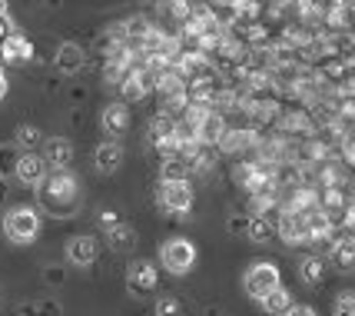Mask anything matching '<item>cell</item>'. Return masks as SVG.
Here are the masks:
<instances>
[{"mask_svg": "<svg viewBox=\"0 0 355 316\" xmlns=\"http://www.w3.org/2000/svg\"><path fill=\"white\" fill-rule=\"evenodd\" d=\"M80 200H83L80 180L70 174V170L46 174V180L37 187V203H40V210L50 213V217H57V220H70L80 210Z\"/></svg>", "mask_w": 355, "mask_h": 316, "instance_id": "6da1fadb", "label": "cell"}, {"mask_svg": "<svg viewBox=\"0 0 355 316\" xmlns=\"http://www.w3.org/2000/svg\"><path fill=\"white\" fill-rule=\"evenodd\" d=\"M259 306H263L269 316H286L289 310H293V293H289L286 286H276V290H272V293H269Z\"/></svg>", "mask_w": 355, "mask_h": 316, "instance_id": "d6986e66", "label": "cell"}, {"mask_svg": "<svg viewBox=\"0 0 355 316\" xmlns=\"http://www.w3.org/2000/svg\"><path fill=\"white\" fill-rule=\"evenodd\" d=\"M196 256H200V253L193 247V240L170 237L163 243V250H159V263H163V269L173 273V276H186L189 269L196 267Z\"/></svg>", "mask_w": 355, "mask_h": 316, "instance_id": "277c9868", "label": "cell"}, {"mask_svg": "<svg viewBox=\"0 0 355 316\" xmlns=\"http://www.w3.org/2000/svg\"><path fill=\"white\" fill-rule=\"evenodd\" d=\"M53 67H57V74H63V77H73V74H80L87 67V53H83L80 44H60L57 53H53Z\"/></svg>", "mask_w": 355, "mask_h": 316, "instance_id": "30bf717a", "label": "cell"}, {"mask_svg": "<svg viewBox=\"0 0 355 316\" xmlns=\"http://www.w3.org/2000/svg\"><path fill=\"white\" fill-rule=\"evenodd\" d=\"M96 220H100V226H103V230H113L116 223H123V217H120L116 210H100V217H96Z\"/></svg>", "mask_w": 355, "mask_h": 316, "instance_id": "1f68e13d", "label": "cell"}, {"mask_svg": "<svg viewBox=\"0 0 355 316\" xmlns=\"http://www.w3.org/2000/svg\"><path fill=\"white\" fill-rule=\"evenodd\" d=\"M159 283V273L150 260H133L130 267H126V290L133 293V297H150Z\"/></svg>", "mask_w": 355, "mask_h": 316, "instance_id": "52a82bcc", "label": "cell"}, {"mask_svg": "<svg viewBox=\"0 0 355 316\" xmlns=\"http://www.w3.org/2000/svg\"><path fill=\"white\" fill-rule=\"evenodd\" d=\"M276 286H282V273H279L276 263H269V260H259V263H252L246 269V276H243V290H246L249 300L263 303Z\"/></svg>", "mask_w": 355, "mask_h": 316, "instance_id": "3957f363", "label": "cell"}, {"mask_svg": "<svg viewBox=\"0 0 355 316\" xmlns=\"http://www.w3.org/2000/svg\"><path fill=\"white\" fill-rule=\"evenodd\" d=\"M100 124H103V133H107L110 140H120L126 133V126H130V110H126L123 103H107Z\"/></svg>", "mask_w": 355, "mask_h": 316, "instance_id": "5bb4252c", "label": "cell"}, {"mask_svg": "<svg viewBox=\"0 0 355 316\" xmlns=\"http://www.w3.org/2000/svg\"><path fill=\"white\" fill-rule=\"evenodd\" d=\"M44 283L46 286H63L67 283V267H60V263H46L44 267Z\"/></svg>", "mask_w": 355, "mask_h": 316, "instance_id": "f546056e", "label": "cell"}, {"mask_svg": "<svg viewBox=\"0 0 355 316\" xmlns=\"http://www.w3.org/2000/svg\"><path fill=\"white\" fill-rule=\"evenodd\" d=\"M332 263L339 269H355V237L352 233H345V237L336 240V247H332Z\"/></svg>", "mask_w": 355, "mask_h": 316, "instance_id": "ac0fdd59", "label": "cell"}, {"mask_svg": "<svg viewBox=\"0 0 355 316\" xmlns=\"http://www.w3.org/2000/svg\"><path fill=\"white\" fill-rule=\"evenodd\" d=\"M0 57L7 63H27L33 57V44L24 33H10V37L3 40V47H0Z\"/></svg>", "mask_w": 355, "mask_h": 316, "instance_id": "2e32d148", "label": "cell"}, {"mask_svg": "<svg viewBox=\"0 0 355 316\" xmlns=\"http://www.w3.org/2000/svg\"><path fill=\"white\" fill-rule=\"evenodd\" d=\"M37 316H63L60 300H53V297H44V300H37Z\"/></svg>", "mask_w": 355, "mask_h": 316, "instance_id": "4dcf8cb0", "label": "cell"}, {"mask_svg": "<svg viewBox=\"0 0 355 316\" xmlns=\"http://www.w3.org/2000/svg\"><path fill=\"white\" fill-rule=\"evenodd\" d=\"M17 316H37V300H33V303H20Z\"/></svg>", "mask_w": 355, "mask_h": 316, "instance_id": "e575fe53", "label": "cell"}, {"mask_svg": "<svg viewBox=\"0 0 355 316\" xmlns=\"http://www.w3.org/2000/svg\"><path fill=\"white\" fill-rule=\"evenodd\" d=\"M249 220H252V213H230L226 230H230L232 237H249Z\"/></svg>", "mask_w": 355, "mask_h": 316, "instance_id": "83f0119b", "label": "cell"}, {"mask_svg": "<svg viewBox=\"0 0 355 316\" xmlns=\"http://www.w3.org/2000/svg\"><path fill=\"white\" fill-rule=\"evenodd\" d=\"M10 20H7V14H0V47H3V40H7V37H10Z\"/></svg>", "mask_w": 355, "mask_h": 316, "instance_id": "836d02e7", "label": "cell"}, {"mask_svg": "<svg viewBox=\"0 0 355 316\" xmlns=\"http://www.w3.org/2000/svg\"><path fill=\"white\" fill-rule=\"evenodd\" d=\"M44 160L50 170H70V163H73V143L67 140V137L44 140Z\"/></svg>", "mask_w": 355, "mask_h": 316, "instance_id": "8fae6325", "label": "cell"}, {"mask_svg": "<svg viewBox=\"0 0 355 316\" xmlns=\"http://www.w3.org/2000/svg\"><path fill=\"white\" fill-rule=\"evenodd\" d=\"M159 206L170 217H186L193 210V187H189V180H159Z\"/></svg>", "mask_w": 355, "mask_h": 316, "instance_id": "5b68a950", "label": "cell"}, {"mask_svg": "<svg viewBox=\"0 0 355 316\" xmlns=\"http://www.w3.org/2000/svg\"><path fill=\"white\" fill-rule=\"evenodd\" d=\"M20 147L17 143H0V180L17 174V160H20Z\"/></svg>", "mask_w": 355, "mask_h": 316, "instance_id": "484cf974", "label": "cell"}, {"mask_svg": "<svg viewBox=\"0 0 355 316\" xmlns=\"http://www.w3.org/2000/svg\"><path fill=\"white\" fill-rule=\"evenodd\" d=\"M40 230H44V220L37 206H14L3 213V237L14 247H31L40 237Z\"/></svg>", "mask_w": 355, "mask_h": 316, "instance_id": "7a4b0ae2", "label": "cell"}, {"mask_svg": "<svg viewBox=\"0 0 355 316\" xmlns=\"http://www.w3.org/2000/svg\"><path fill=\"white\" fill-rule=\"evenodd\" d=\"M276 233L286 240L289 247H302V243H312V233H309V223H306V213H299V210H289V206H282V213H279Z\"/></svg>", "mask_w": 355, "mask_h": 316, "instance_id": "8992f818", "label": "cell"}, {"mask_svg": "<svg viewBox=\"0 0 355 316\" xmlns=\"http://www.w3.org/2000/svg\"><path fill=\"white\" fill-rule=\"evenodd\" d=\"M153 3H159V0H153Z\"/></svg>", "mask_w": 355, "mask_h": 316, "instance_id": "d590c367", "label": "cell"}, {"mask_svg": "<svg viewBox=\"0 0 355 316\" xmlns=\"http://www.w3.org/2000/svg\"><path fill=\"white\" fill-rule=\"evenodd\" d=\"M276 233V220H269L263 213H252V220H249V240L252 243H269Z\"/></svg>", "mask_w": 355, "mask_h": 316, "instance_id": "7402d4cb", "label": "cell"}, {"mask_svg": "<svg viewBox=\"0 0 355 316\" xmlns=\"http://www.w3.org/2000/svg\"><path fill=\"white\" fill-rule=\"evenodd\" d=\"M259 143V133L252 130V126H246V130H230L226 126V133H223V140L216 143L223 153H243V150H249V147H256Z\"/></svg>", "mask_w": 355, "mask_h": 316, "instance_id": "9a60e30c", "label": "cell"}, {"mask_svg": "<svg viewBox=\"0 0 355 316\" xmlns=\"http://www.w3.org/2000/svg\"><path fill=\"white\" fill-rule=\"evenodd\" d=\"M299 276H302V283H322L325 276V260L322 256H302L299 260Z\"/></svg>", "mask_w": 355, "mask_h": 316, "instance_id": "44dd1931", "label": "cell"}, {"mask_svg": "<svg viewBox=\"0 0 355 316\" xmlns=\"http://www.w3.org/2000/svg\"><path fill=\"white\" fill-rule=\"evenodd\" d=\"M332 316H355V293L345 290L336 297V306H332Z\"/></svg>", "mask_w": 355, "mask_h": 316, "instance_id": "f1b7e54d", "label": "cell"}, {"mask_svg": "<svg viewBox=\"0 0 355 316\" xmlns=\"http://www.w3.org/2000/svg\"><path fill=\"white\" fill-rule=\"evenodd\" d=\"M166 137H176V117L173 113H156L153 120H150V140L159 143V140H166Z\"/></svg>", "mask_w": 355, "mask_h": 316, "instance_id": "603a6c76", "label": "cell"}, {"mask_svg": "<svg viewBox=\"0 0 355 316\" xmlns=\"http://www.w3.org/2000/svg\"><path fill=\"white\" fill-rule=\"evenodd\" d=\"M223 133H226V117L219 110H209L200 124V143H209V147H213V143L223 140Z\"/></svg>", "mask_w": 355, "mask_h": 316, "instance_id": "e0dca14e", "label": "cell"}, {"mask_svg": "<svg viewBox=\"0 0 355 316\" xmlns=\"http://www.w3.org/2000/svg\"><path fill=\"white\" fill-rule=\"evenodd\" d=\"M93 167H96V174H116L123 167V147L116 140H103L93 150Z\"/></svg>", "mask_w": 355, "mask_h": 316, "instance_id": "7c38bea8", "label": "cell"}, {"mask_svg": "<svg viewBox=\"0 0 355 316\" xmlns=\"http://www.w3.org/2000/svg\"><path fill=\"white\" fill-rule=\"evenodd\" d=\"M14 143L20 147V150H24V153H27V150H37V147L44 143V133H40V130H37L33 124H20V126H17Z\"/></svg>", "mask_w": 355, "mask_h": 316, "instance_id": "d4e9b609", "label": "cell"}, {"mask_svg": "<svg viewBox=\"0 0 355 316\" xmlns=\"http://www.w3.org/2000/svg\"><path fill=\"white\" fill-rule=\"evenodd\" d=\"M156 316H183V303H180V297H173V293L159 297V300H156Z\"/></svg>", "mask_w": 355, "mask_h": 316, "instance_id": "4316f807", "label": "cell"}, {"mask_svg": "<svg viewBox=\"0 0 355 316\" xmlns=\"http://www.w3.org/2000/svg\"><path fill=\"white\" fill-rule=\"evenodd\" d=\"M189 163L183 157H166L159 163V180H189Z\"/></svg>", "mask_w": 355, "mask_h": 316, "instance_id": "cb8c5ba5", "label": "cell"}, {"mask_svg": "<svg viewBox=\"0 0 355 316\" xmlns=\"http://www.w3.org/2000/svg\"><path fill=\"white\" fill-rule=\"evenodd\" d=\"M63 256H67V263H70V267L87 269V267L96 263V256H100V243H96V237H90V233H77V237L67 240Z\"/></svg>", "mask_w": 355, "mask_h": 316, "instance_id": "ba28073f", "label": "cell"}, {"mask_svg": "<svg viewBox=\"0 0 355 316\" xmlns=\"http://www.w3.org/2000/svg\"><path fill=\"white\" fill-rule=\"evenodd\" d=\"M17 180L24 183V187H40L46 180V160L44 153H37V150H27V153H20V160H17Z\"/></svg>", "mask_w": 355, "mask_h": 316, "instance_id": "9c48e42d", "label": "cell"}, {"mask_svg": "<svg viewBox=\"0 0 355 316\" xmlns=\"http://www.w3.org/2000/svg\"><path fill=\"white\" fill-rule=\"evenodd\" d=\"M286 316H319V313L312 310L309 303H293V310H289Z\"/></svg>", "mask_w": 355, "mask_h": 316, "instance_id": "d6a6232c", "label": "cell"}, {"mask_svg": "<svg viewBox=\"0 0 355 316\" xmlns=\"http://www.w3.org/2000/svg\"><path fill=\"white\" fill-rule=\"evenodd\" d=\"M156 83V74H150V70H143V67H133L130 74H126V80L120 83V90H123L126 100H143L146 97V90Z\"/></svg>", "mask_w": 355, "mask_h": 316, "instance_id": "4fadbf2b", "label": "cell"}, {"mask_svg": "<svg viewBox=\"0 0 355 316\" xmlns=\"http://www.w3.org/2000/svg\"><path fill=\"white\" fill-rule=\"evenodd\" d=\"M107 247L110 250H130V247H137V230L130 223H116L113 230H107Z\"/></svg>", "mask_w": 355, "mask_h": 316, "instance_id": "ffe728a7", "label": "cell"}]
</instances>
